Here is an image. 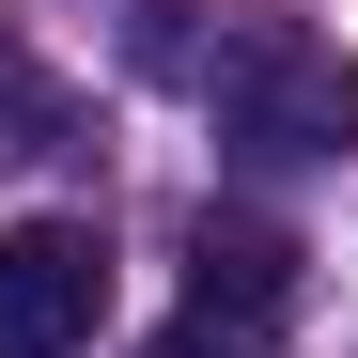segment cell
I'll list each match as a JSON object with an SVG mask.
<instances>
[{
    "label": "cell",
    "mask_w": 358,
    "mask_h": 358,
    "mask_svg": "<svg viewBox=\"0 0 358 358\" xmlns=\"http://www.w3.org/2000/svg\"><path fill=\"white\" fill-rule=\"evenodd\" d=\"M156 78H203L234 156H358V63L296 16H218V31H141Z\"/></svg>",
    "instance_id": "cell-1"
},
{
    "label": "cell",
    "mask_w": 358,
    "mask_h": 358,
    "mask_svg": "<svg viewBox=\"0 0 358 358\" xmlns=\"http://www.w3.org/2000/svg\"><path fill=\"white\" fill-rule=\"evenodd\" d=\"M109 327V234L94 218H16L0 234V358H78Z\"/></svg>",
    "instance_id": "cell-2"
},
{
    "label": "cell",
    "mask_w": 358,
    "mask_h": 358,
    "mask_svg": "<svg viewBox=\"0 0 358 358\" xmlns=\"http://www.w3.org/2000/svg\"><path fill=\"white\" fill-rule=\"evenodd\" d=\"M280 312H296V234H280V218H218V203H203V218H187V327H218L234 358H250Z\"/></svg>",
    "instance_id": "cell-3"
},
{
    "label": "cell",
    "mask_w": 358,
    "mask_h": 358,
    "mask_svg": "<svg viewBox=\"0 0 358 358\" xmlns=\"http://www.w3.org/2000/svg\"><path fill=\"white\" fill-rule=\"evenodd\" d=\"M156 358H234V343H218V327H171V343H156Z\"/></svg>",
    "instance_id": "cell-4"
}]
</instances>
